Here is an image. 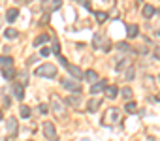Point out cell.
I'll list each match as a JSON object with an SVG mask.
<instances>
[{
	"instance_id": "obj_1",
	"label": "cell",
	"mask_w": 160,
	"mask_h": 141,
	"mask_svg": "<svg viewBox=\"0 0 160 141\" xmlns=\"http://www.w3.org/2000/svg\"><path fill=\"white\" fill-rule=\"evenodd\" d=\"M117 120H119V109L117 107H109L104 113V117H102V124L104 126H113V124H117Z\"/></svg>"
},
{
	"instance_id": "obj_2",
	"label": "cell",
	"mask_w": 160,
	"mask_h": 141,
	"mask_svg": "<svg viewBox=\"0 0 160 141\" xmlns=\"http://www.w3.org/2000/svg\"><path fill=\"white\" fill-rule=\"evenodd\" d=\"M36 75H40V77H55L57 75V66L55 64H42L40 68H36Z\"/></svg>"
},
{
	"instance_id": "obj_3",
	"label": "cell",
	"mask_w": 160,
	"mask_h": 141,
	"mask_svg": "<svg viewBox=\"0 0 160 141\" xmlns=\"http://www.w3.org/2000/svg\"><path fill=\"white\" fill-rule=\"evenodd\" d=\"M43 135L49 141H57V128L53 126V122H43Z\"/></svg>"
},
{
	"instance_id": "obj_4",
	"label": "cell",
	"mask_w": 160,
	"mask_h": 141,
	"mask_svg": "<svg viewBox=\"0 0 160 141\" xmlns=\"http://www.w3.org/2000/svg\"><path fill=\"white\" fill-rule=\"evenodd\" d=\"M62 87L66 90H73V92H81V85L73 79H62Z\"/></svg>"
},
{
	"instance_id": "obj_5",
	"label": "cell",
	"mask_w": 160,
	"mask_h": 141,
	"mask_svg": "<svg viewBox=\"0 0 160 141\" xmlns=\"http://www.w3.org/2000/svg\"><path fill=\"white\" fill-rule=\"evenodd\" d=\"M100 105H102V98H91L87 102V111L89 113H94V111H98Z\"/></svg>"
},
{
	"instance_id": "obj_6",
	"label": "cell",
	"mask_w": 160,
	"mask_h": 141,
	"mask_svg": "<svg viewBox=\"0 0 160 141\" xmlns=\"http://www.w3.org/2000/svg\"><path fill=\"white\" fill-rule=\"evenodd\" d=\"M92 45H94V49H100L102 45H106V51L109 49L108 41H106V40H104V38H102L100 34H94V36H92Z\"/></svg>"
},
{
	"instance_id": "obj_7",
	"label": "cell",
	"mask_w": 160,
	"mask_h": 141,
	"mask_svg": "<svg viewBox=\"0 0 160 141\" xmlns=\"http://www.w3.org/2000/svg\"><path fill=\"white\" fill-rule=\"evenodd\" d=\"M6 128H8V132H10L12 135H15V134H17V119H15V117H10L8 122H6Z\"/></svg>"
},
{
	"instance_id": "obj_8",
	"label": "cell",
	"mask_w": 160,
	"mask_h": 141,
	"mask_svg": "<svg viewBox=\"0 0 160 141\" xmlns=\"http://www.w3.org/2000/svg\"><path fill=\"white\" fill-rule=\"evenodd\" d=\"M13 96L17 98V100H23L25 98V90H23V85L21 83H13Z\"/></svg>"
},
{
	"instance_id": "obj_9",
	"label": "cell",
	"mask_w": 160,
	"mask_h": 141,
	"mask_svg": "<svg viewBox=\"0 0 160 141\" xmlns=\"http://www.w3.org/2000/svg\"><path fill=\"white\" fill-rule=\"evenodd\" d=\"M2 75H4V79H13L15 77V70H13V66H4L2 68Z\"/></svg>"
},
{
	"instance_id": "obj_10",
	"label": "cell",
	"mask_w": 160,
	"mask_h": 141,
	"mask_svg": "<svg viewBox=\"0 0 160 141\" xmlns=\"http://www.w3.org/2000/svg\"><path fill=\"white\" fill-rule=\"evenodd\" d=\"M141 13H143V17H145V19H151V17L156 13V8H154V6H151V4H147V6H143Z\"/></svg>"
},
{
	"instance_id": "obj_11",
	"label": "cell",
	"mask_w": 160,
	"mask_h": 141,
	"mask_svg": "<svg viewBox=\"0 0 160 141\" xmlns=\"http://www.w3.org/2000/svg\"><path fill=\"white\" fill-rule=\"evenodd\" d=\"M106 87H108V83H106V81H98V83H94V85L91 87V94H98V92L106 90Z\"/></svg>"
},
{
	"instance_id": "obj_12",
	"label": "cell",
	"mask_w": 160,
	"mask_h": 141,
	"mask_svg": "<svg viewBox=\"0 0 160 141\" xmlns=\"http://www.w3.org/2000/svg\"><path fill=\"white\" fill-rule=\"evenodd\" d=\"M51 105H53V111H55V113H58L60 117H64V113H62L64 109H62V104H60V100H58V98H55V96H53Z\"/></svg>"
},
{
	"instance_id": "obj_13",
	"label": "cell",
	"mask_w": 160,
	"mask_h": 141,
	"mask_svg": "<svg viewBox=\"0 0 160 141\" xmlns=\"http://www.w3.org/2000/svg\"><path fill=\"white\" fill-rule=\"evenodd\" d=\"M117 94H119V90H117V87H113V85H108V87H106V96H108L109 100H113V98H117Z\"/></svg>"
},
{
	"instance_id": "obj_14",
	"label": "cell",
	"mask_w": 160,
	"mask_h": 141,
	"mask_svg": "<svg viewBox=\"0 0 160 141\" xmlns=\"http://www.w3.org/2000/svg\"><path fill=\"white\" fill-rule=\"evenodd\" d=\"M66 70H68V72H70V74H72L73 77H85V74H83V72H81V70H79L77 66H72V64H70V66H68Z\"/></svg>"
},
{
	"instance_id": "obj_15",
	"label": "cell",
	"mask_w": 160,
	"mask_h": 141,
	"mask_svg": "<svg viewBox=\"0 0 160 141\" xmlns=\"http://www.w3.org/2000/svg\"><path fill=\"white\" fill-rule=\"evenodd\" d=\"M17 15H19V10H17V8H10V10L6 12V17H8L10 23H13V21L17 19Z\"/></svg>"
},
{
	"instance_id": "obj_16",
	"label": "cell",
	"mask_w": 160,
	"mask_h": 141,
	"mask_svg": "<svg viewBox=\"0 0 160 141\" xmlns=\"http://www.w3.org/2000/svg\"><path fill=\"white\" fill-rule=\"evenodd\" d=\"M126 32H128V38H136L138 32H139V28H138V25H128L126 27Z\"/></svg>"
},
{
	"instance_id": "obj_17",
	"label": "cell",
	"mask_w": 160,
	"mask_h": 141,
	"mask_svg": "<svg viewBox=\"0 0 160 141\" xmlns=\"http://www.w3.org/2000/svg\"><path fill=\"white\" fill-rule=\"evenodd\" d=\"M79 102H81V98H79V96H68V98H66V104H68V105H73V107H77Z\"/></svg>"
},
{
	"instance_id": "obj_18",
	"label": "cell",
	"mask_w": 160,
	"mask_h": 141,
	"mask_svg": "<svg viewBox=\"0 0 160 141\" xmlns=\"http://www.w3.org/2000/svg\"><path fill=\"white\" fill-rule=\"evenodd\" d=\"M4 36H6V38H8V40H15V38H17V36H19V32H17V30H15V28H8V30H6V32H4Z\"/></svg>"
},
{
	"instance_id": "obj_19",
	"label": "cell",
	"mask_w": 160,
	"mask_h": 141,
	"mask_svg": "<svg viewBox=\"0 0 160 141\" xmlns=\"http://www.w3.org/2000/svg\"><path fill=\"white\" fill-rule=\"evenodd\" d=\"M0 66H13V58L12 56H0Z\"/></svg>"
},
{
	"instance_id": "obj_20",
	"label": "cell",
	"mask_w": 160,
	"mask_h": 141,
	"mask_svg": "<svg viewBox=\"0 0 160 141\" xmlns=\"http://www.w3.org/2000/svg\"><path fill=\"white\" fill-rule=\"evenodd\" d=\"M85 77H87L89 81H98V74L94 72V70H87V72H85Z\"/></svg>"
},
{
	"instance_id": "obj_21",
	"label": "cell",
	"mask_w": 160,
	"mask_h": 141,
	"mask_svg": "<svg viewBox=\"0 0 160 141\" xmlns=\"http://www.w3.org/2000/svg\"><path fill=\"white\" fill-rule=\"evenodd\" d=\"M45 41H49V36H47V34H40V36L34 40V45H42V43H45Z\"/></svg>"
},
{
	"instance_id": "obj_22",
	"label": "cell",
	"mask_w": 160,
	"mask_h": 141,
	"mask_svg": "<svg viewBox=\"0 0 160 141\" xmlns=\"http://www.w3.org/2000/svg\"><path fill=\"white\" fill-rule=\"evenodd\" d=\"M117 51H121V53H128V51H130V45H128L126 41H119V43H117Z\"/></svg>"
},
{
	"instance_id": "obj_23",
	"label": "cell",
	"mask_w": 160,
	"mask_h": 141,
	"mask_svg": "<svg viewBox=\"0 0 160 141\" xmlns=\"http://www.w3.org/2000/svg\"><path fill=\"white\" fill-rule=\"evenodd\" d=\"M19 113H21V117H23V119H28V117H30V107H28V105H21Z\"/></svg>"
},
{
	"instance_id": "obj_24",
	"label": "cell",
	"mask_w": 160,
	"mask_h": 141,
	"mask_svg": "<svg viewBox=\"0 0 160 141\" xmlns=\"http://www.w3.org/2000/svg\"><path fill=\"white\" fill-rule=\"evenodd\" d=\"M128 66H130V60H128V58L121 60V62L117 64V72H122V70H124V68H128Z\"/></svg>"
},
{
	"instance_id": "obj_25",
	"label": "cell",
	"mask_w": 160,
	"mask_h": 141,
	"mask_svg": "<svg viewBox=\"0 0 160 141\" xmlns=\"http://www.w3.org/2000/svg\"><path fill=\"white\" fill-rule=\"evenodd\" d=\"M124 109H126L128 113H136V109H138V105H136V102H126V105H124Z\"/></svg>"
},
{
	"instance_id": "obj_26",
	"label": "cell",
	"mask_w": 160,
	"mask_h": 141,
	"mask_svg": "<svg viewBox=\"0 0 160 141\" xmlns=\"http://www.w3.org/2000/svg\"><path fill=\"white\" fill-rule=\"evenodd\" d=\"M121 94H122V98L130 100V98H132V89H130V87H124V89L121 90Z\"/></svg>"
},
{
	"instance_id": "obj_27",
	"label": "cell",
	"mask_w": 160,
	"mask_h": 141,
	"mask_svg": "<svg viewBox=\"0 0 160 141\" xmlns=\"http://www.w3.org/2000/svg\"><path fill=\"white\" fill-rule=\"evenodd\" d=\"M96 19H98V23H104V21H108V13L106 12H98L96 13Z\"/></svg>"
},
{
	"instance_id": "obj_28",
	"label": "cell",
	"mask_w": 160,
	"mask_h": 141,
	"mask_svg": "<svg viewBox=\"0 0 160 141\" xmlns=\"http://www.w3.org/2000/svg\"><path fill=\"white\" fill-rule=\"evenodd\" d=\"M38 111H40V115H47V113H49V107H47L45 104H40V107H38Z\"/></svg>"
},
{
	"instance_id": "obj_29",
	"label": "cell",
	"mask_w": 160,
	"mask_h": 141,
	"mask_svg": "<svg viewBox=\"0 0 160 141\" xmlns=\"http://www.w3.org/2000/svg\"><path fill=\"white\" fill-rule=\"evenodd\" d=\"M134 79V68L130 66L128 70H126V81H132Z\"/></svg>"
},
{
	"instance_id": "obj_30",
	"label": "cell",
	"mask_w": 160,
	"mask_h": 141,
	"mask_svg": "<svg viewBox=\"0 0 160 141\" xmlns=\"http://www.w3.org/2000/svg\"><path fill=\"white\" fill-rule=\"evenodd\" d=\"M60 6H62V0H53V2H51V8L53 10H58Z\"/></svg>"
},
{
	"instance_id": "obj_31",
	"label": "cell",
	"mask_w": 160,
	"mask_h": 141,
	"mask_svg": "<svg viewBox=\"0 0 160 141\" xmlns=\"http://www.w3.org/2000/svg\"><path fill=\"white\" fill-rule=\"evenodd\" d=\"M40 55H42V56H49V55H51V49H47V47H42Z\"/></svg>"
},
{
	"instance_id": "obj_32",
	"label": "cell",
	"mask_w": 160,
	"mask_h": 141,
	"mask_svg": "<svg viewBox=\"0 0 160 141\" xmlns=\"http://www.w3.org/2000/svg\"><path fill=\"white\" fill-rule=\"evenodd\" d=\"M58 49H60V45H58V41L55 40V41H53V51H55L57 55H58Z\"/></svg>"
},
{
	"instance_id": "obj_33",
	"label": "cell",
	"mask_w": 160,
	"mask_h": 141,
	"mask_svg": "<svg viewBox=\"0 0 160 141\" xmlns=\"http://www.w3.org/2000/svg\"><path fill=\"white\" fill-rule=\"evenodd\" d=\"M152 56L160 60V47H156V49H154V53H152Z\"/></svg>"
},
{
	"instance_id": "obj_34",
	"label": "cell",
	"mask_w": 160,
	"mask_h": 141,
	"mask_svg": "<svg viewBox=\"0 0 160 141\" xmlns=\"http://www.w3.org/2000/svg\"><path fill=\"white\" fill-rule=\"evenodd\" d=\"M154 100H156V102H160V94H156V96H154Z\"/></svg>"
},
{
	"instance_id": "obj_35",
	"label": "cell",
	"mask_w": 160,
	"mask_h": 141,
	"mask_svg": "<svg viewBox=\"0 0 160 141\" xmlns=\"http://www.w3.org/2000/svg\"><path fill=\"white\" fill-rule=\"evenodd\" d=\"M2 117H4V115H2V111H0V120H2Z\"/></svg>"
},
{
	"instance_id": "obj_36",
	"label": "cell",
	"mask_w": 160,
	"mask_h": 141,
	"mask_svg": "<svg viewBox=\"0 0 160 141\" xmlns=\"http://www.w3.org/2000/svg\"><path fill=\"white\" fill-rule=\"evenodd\" d=\"M158 81H160V75H158Z\"/></svg>"
}]
</instances>
